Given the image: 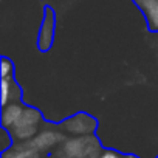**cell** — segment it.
<instances>
[{
    "label": "cell",
    "mask_w": 158,
    "mask_h": 158,
    "mask_svg": "<svg viewBox=\"0 0 158 158\" xmlns=\"http://www.w3.org/2000/svg\"><path fill=\"white\" fill-rule=\"evenodd\" d=\"M62 152L70 158H92L99 155L101 144L93 135H81L67 139L64 143Z\"/></svg>",
    "instance_id": "obj_1"
},
{
    "label": "cell",
    "mask_w": 158,
    "mask_h": 158,
    "mask_svg": "<svg viewBox=\"0 0 158 158\" xmlns=\"http://www.w3.org/2000/svg\"><path fill=\"white\" fill-rule=\"evenodd\" d=\"M40 123H42L40 112L33 107H25L19 123L10 130V135L17 141H30L37 135Z\"/></svg>",
    "instance_id": "obj_2"
},
{
    "label": "cell",
    "mask_w": 158,
    "mask_h": 158,
    "mask_svg": "<svg viewBox=\"0 0 158 158\" xmlns=\"http://www.w3.org/2000/svg\"><path fill=\"white\" fill-rule=\"evenodd\" d=\"M60 129L65 132L81 136V135H93L96 130V119L87 113H77L74 116H70L60 124Z\"/></svg>",
    "instance_id": "obj_3"
},
{
    "label": "cell",
    "mask_w": 158,
    "mask_h": 158,
    "mask_svg": "<svg viewBox=\"0 0 158 158\" xmlns=\"http://www.w3.org/2000/svg\"><path fill=\"white\" fill-rule=\"evenodd\" d=\"M64 141V135L57 130H44L40 133H37L33 139H30L27 144L30 147H33L37 152H47L51 147L57 146L59 143Z\"/></svg>",
    "instance_id": "obj_4"
},
{
    "label": "cell",
    "mask_w": 158,
    "mask_h": 158,
    "mask_svg": "<svg viewBox=\"0 0 158 158\" xmlns=\"http://www.w3.org/2000/svg\"><path fill=\"white\" fill-rule=\"evenodd\" d=\"M53 39H54V14L48 8L45 11V17H44L40 34H39V48L42 51H47L51 47Z\"/></svg>",
    "instance_id": "obj_5"
},
{
    "label": "cell",
    "mask_w": 158,
    "mask_h": 158,
    "mask_svg": "<svg viewBox=\"0 0 158 158\" xmlns=\"http://www.w3.org/2000/svg\"><path fill=\"white\" fill-rule=\"evenodd\" d=\"M23 110H25V107L19 102H10V104L3 106V110H2V126H3V129L11 130L19 123Z\"/></svg>",
    "instance_id": "obj_6"
},
{
    "label": "cell",
    "mask_w": 158,
    "mask_h": 158,
    "mask_svg": "<svg viewBox=\"0 0 158 158\" xmlns=\"http://www.w3.org/2000/svg\"><path fill=\"white\" fill-rule=\"evenodd\" d=\"M144 13L147 27L153 31H158V0H133Z\"/></svg>",
    "instance_id": "obj_7"
},
{
    "label": "cell",
    "mask_w": 158,
    "mask_h": 158,
    "mask_svg": "<svg viewBox=\"0 0 158 158\" xmlns=\"http://www.w3.org/2000/svg\"><path fill=\"white\" fill-rule=\"evenodd\" d=\"M0 90H2V106H6L10 102H16L20 96V90L17 87V84L13 81V77H5L0 82Z\"/></svg>",
    "instance_id": "obj_8"
},
{
    "label": "cell",
    "mask_w": 158,
    "mask_h": 158,
    "mask_svg": "<svg viewBox=\"0 0 158 158\" xmlns=\"http://www.w3.org/2000/svg\"><path fill=\"white\" fill-rule=\"evenodd\" d=\"M3 158H40V155L37 150H34L28 144H20V146L5 150Z\"/></svg>",
    "instance_id": "obj_9"
},
{
    "label": "cell",
    "mask_w": 158,
    "mask_h": 158,
    "mask_svg": "<svg viewBox=\"0 0 158 158\" xmlns=\"http://www.w3.org/2000/svg\"><path fill=\"white\" fill-rule=\"evenodd\" d=\"M13 73H14V65L10 59H2V62H0V76H2V79L5 77H13Z\"/></svg>",
    "instance_id": "obj_10"
},
{
    "label": "cell",
    "mask_w": 158,
    "mask_h": 158,
    "mask_svg": "<svg viewBox=\"0 0 158 158\" xmlns=\"http://www.w3.org/2000/svg\"><path fill=\"white\" fill-rule=\"evenodd\" d=\"M98 158H124V156H121L118 152H115V150H106V152H102L101 155H98Z\"/></svg>",
    "instance_id": "obj_11"
},
{
    "label": "cell",
    "mask_w": 158,
    "mask_h": 158,
    "mask_svg": "<svg viewBox=\"0 0 158 158\" xmlns=\"http://www.w3.org/2000/svg\"><path fill=\"white\" fill-rule=\"evenodd\" d=\"M126 158H136V156H133V155H129V156H126Z\"/></svg>",
    "instance_id": "obj_12"
},
{
    "label": "cell",
    "mask_w": 158,
    "mask_h": 158,
    "mask_svg": "<svg viewBox=\"0 0 158 158\" xmlns=\"http://www.w3.org/2000/svg\"><path fill=\"white\" fill-rule=\"evenodd\" d=\"M59 158H70V156H67V155H64V156H59Z\"/></svg>",
    "instance_id": "obj_13"
}]
</instances>
